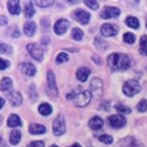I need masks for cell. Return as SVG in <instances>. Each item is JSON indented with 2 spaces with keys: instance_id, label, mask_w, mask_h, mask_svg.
Here are the masks:
<instances>
[{
  "instance_id": "obj_1",
  "label": "cell",
  "mask_w": 147,
  "mask_h": 147,
  "mask_svg": "<svg viewBox=\"0 0 147 147\" xmlns=\"http://www.w3.org/2000/svg\"><path fill=\"white\" fill-rule=\"evenodd\" d=\"M107 64L114 71L125 70V69H127L130 67V59L125 54H122V53H113V54H110L108 56Z\"/></svg>"
},
{
  "instance_id": "obj_2",
  "label": "cell",
  "mask_w": 147,
  "mask_h": 147,
  "mask_svg": "<svg viewBox=\"0 0 147 147\" xmlns=\"http://www.w3.org/2000/svg\"><path fill=\"white\" fill-rule=\"evenodd\" d=\"M140 90H141V85L137 80H133V79L126 80L124 83V85H123V92L127 96L136 95L138 92H140Z\"/></svg>"
},
{
  "instance_id": "obj_3",
  "label": "cell",
  "mask_w": 147,
  "mask_h": 147,
  "mask_svg": "<svg viewBox=\"0 0 147 147\" xmlns=\"http://www.w3.org/2000/svg\"><path fill=\"white\" fill-rule=\"evenodd\" d=\"M91 99H92L91 92H90V91H83V92H80L79 94H77L72 101H74V103H75L77 107H85L86 105L90 103Z\"/></svg>"
},
{
  "instance_id": "obj_4",
  "label": "cell",
  "mask_w": 147,
  "mask_h": 147,
  "mask_svg": "<svg viewBox=\"0 0 147 147\" xmlns=\"http://www.w3.org/2000/svg\"><path fill=\"white\" fill-rule=\"evenodd\" d=\"M53 132L55 136H61L65 132V123L62 115H59L53 123Z\"/></svg>"
},
{
  "instance_id": "obj_5",
  "label": "cell",
  "mask_w": 147,
  "mask_h": 147,
  "mask_svg": "<svg viewBox=\"0 0 147 147\" xmlns=\"http://www.w3.org/2000/svg\"><path fill=\"white\" fill-rule=\"evenodd\" d=\"M28 48V52L31 54V56L38 61H41L42 59V55H44V51L40 46H38L37 44H29L26 46Z\"/></svg>"
},
{
  "instance_id": "obj_6",
  "label": "cell",
  "mask_w": 147,
  "mask_h": 147,
  "mask_svg": "<svg viewBox=\"0 0 147 147\" xmlns=\"http://www.w3.org/2000/svg\"><path fill=\"white\" fill-rule=\"evenodd\" d=\"M90 87H91V92L94 96H100L102 94L103 86H102V82L100 78H93L90 83Z\"/></svg>"
},
{
  "instance_id": "obj_7",
  "label": "cell",
  "mask_w": 147,
  "mask_h": 147,
  "mask_svg": "<svg viewBox=\"0 0 147 147\" xmlns=\"http://www.w3.org/2000/svg\"><path fill=\"white\" fill-rule=\"evenodd\" d=\"M108 123L110 126H113L115 129H119L125 125L126 121L122 115H111L108 117Z\"/></svg>"
},
{
  "instance_id": "obj_8",
  "label": "cell",
  "mask_w": 147,
  "mask_h": 147,
  "mask_svg": "<svg viewBox=\"0 0 147 147\" xmlns=\"http://www.w3.org/2000/svg\"><path fill=\"white\" fill-rule=\"evenodd\" d=\"M72 17H74L75 20H77V21H78L79 23H82V24H87L88 21H90L91 15H90V13L85 11L84 9H77V10L74 11Z\"/></svg>"
},
{
  "instance_id": "obj_9",
  "label": "cell",
  "mask_w": 147,
  "mask_h": 147,
  "mask_svg": "<svg viewBox=\"0 0 147 147\" xmlns=\"http://www.w3.org/2000/svg\"><path fill=\"white\" fill-rule=\"evenodd\" d=\"M121 14V10L116 7H110V6H106L102 11H101V17L102 18H113V17H117Z\"/></svg>"
},
{
  "instance_id": "obj_10",
  "label": "cell",
  "mask_w": 147,
  "mask_h": 147,
  "mask_svg": "<svg viewBox=\"0 0 147 147\" xmlns=\"http://www.w3.org/2000/svg\"><path fill=\"white\" fill-rule=\"evenodd\" d=\"M47 82H48V92L51 93L52 96H56L57 95V90H56V84H55V76L53 74V71L48 70L47 71Z\"/></svg>"
},
{
  "instance_id": "obj_11",
  "label": "cell",
  "mask_w": 147,
  "mask_h": 147,
  "mask_svg": "<svg viewBox=\"0 0 147 147\" xmlns=\"http://www.w3.org/2000/svg\"><path fill=\"white\" fill-rule=\"evenodd\" d=\"M100 30H101V34L105 36V37H113L118 32L117 26H115L113 24H109V23L102 24Z\"/></svg>"
},
{
  "instance_id": "obj_12",
  "label": "cell",
  "mask_w": 147,
  "mask_h": 147,
  "mask_svg": "<svg viewBox=\"0 0 147 147\" xmlns=\"http://www.w3.org/2000/svg\"><path fill=\"white\" fill-rule=\"evenodd\" d=\"M68 28H69V21L61 18V20L56 21V23L54 24V32L56 34H62L68 30Z\"/></svg>"
},
{
  "instance_id": "obj_13",
  "label": "cell",
  "mask_w": 147,
  "mask_h": 147,
  "mask_svg": "<svg viewBox=\"0 0 147 147\" xmlns=\"http://www.w3.org/2000/svg\"><path fill=\"white\" fill-rule=\"evenodd\" d=\"M91 74V70L86 67H80L77 71H76V78L79 80V82H85L87 79V77L90 76Z\"/></svg>"
},
{
  "instance_id": "obj_14",
  "label": "cell",
  "mask_w": 147,
  "mask_h": 147,
  "mask_svg": "<svg viewBox=\"0 0 147 147\" xmlns=\"http://www.w3.org/2000/svg\"><path fill=\"white\" fill-rule=\"evenodd\" d=\"M7 7L10 11V14L13 15H18L21 13V8H20V2L17 0H11V1H8L7 3Z\"/></svg>"
},
{
  "instance_id": "obj_15",
  "label": "cell",
  "mask_w": 147,
  "mask_h": 147,
  "mask_svg": "<svg viewBox=\"0 0 147 147\" xmlns=\"http://www.w3.org/2000/svg\"><path fill=\"white\" fill-rule=\"evenodd\" d=\"M24 33L28 36V37H31V36H33L34 34V32H36V30H37V25H36V23L34 22H32V21H29V22H26L25 24H24Z\"/></svg>"
},
{
  "instance_id": "obj_16",
  "label": "cell",
  "mask_w": 147,
  "mask_h": 147,
  "mask_svg": "<svg viewBox=\"0 0 147 147\" xmlns=\"http://www.w3.org/2000/svg\"><path fill=\"white\" fill-rule=\"evenodd\" d=\"M29 131L32 134H42V133L46 132V127L44 125H40V124H37V123H32L29 126Z\"/></svg>"
},
{
  "instance_id": "obj_17",
  "label": "cell",
  "mask_w": 147,
  "mask_h": 147,
  "mask_svg": "<svg viewBox=\"0 0 147 147\" xmlns=\"http://www.w3.org/2000/svg\"><path fill=\"white\" fill-rule=\"evenodd\" d=\"M88 125H90V127L93 129V130H99V129L102 127V125H103V121H102L99 116H94V117H92V118L90 119Z\"/></svg>"
},
{
  "instance_id": "obj_18",
  "label": "cell",
  "mask_w": 147,
  "mask_h": 147,
  "mask_svg": "<svg viewBox=\"0 0 147 147\" xmlns=\"http://www.w3.org/2000/svg\"><path fill=\"white\" fill-rule=\"evenodd\" d=\"M21 69H22V71H23L25 75H28V76H33V75L36 74V68H34V65H33L32 63H30V62L23 63V64L21 65Z\"/></svg>"
},
{
  "instance_id": "obj_19",
  "label": "cell",
  "mask_w": 147,
  "mask_h": 147,
  "mask_svg": "<svg viewBox=\"0 0 147 147\" xmlns=\"http://www.w3.org/2000/svg\"><path fill=\"white\" fill-rule=\"evenodd\" d=\"M7 98L9 99V101L13 103V106H18L22 102V96L20 93L17 92H9L7 94Z\"/></svg>"
},
{
  "instance_id": "obj_20",
  "label": "cell",
  "mask_w": 147,
  "mask_h": 147,
  "mask_svg": "<svg viewBox=\"0 0 147 147\" xmlns=\"http://www.w3.org/2000/svg\"><path fill=\"white\" fill-rule=\"evenodd\" d=\"M7 124H8V126H10V127H16V126H21V125H22V122H21V118H20L17 115L13 114V115H10V116L8 117Z\"/></svg>"
},
{
  "instance_id": "obj_21",
  "label": "cell",
  "mask_w": 147,
  "mask_h": 147,
  "mask_svg": "<svg viewBox=\"0 0 147 147\" xmlns=\"http://www.w3.org/2000/svg\"><path fill=\"white\" fill-rule=\"evenodd\" d=\"M20 139H21V131L18 130H13L11 133H10V137H9V141L11 145H17L20 142Z\"/></svg>"
},
{
  "instance_id": "obj_22",
  "label": "cell",
  "mask_w": 147,
  "mask_h": 147,
  "mask_svg": "<svg viewBox=\"0 0 147 147\" xmlns=\"http://www.w3.org/2000/svg\"><path fill=\"white\" fill-rule=\"evenodd\" d=\"M140 54H142L144 56H147V36L144 34L140 38V49H139Z\"/></svg>"
},
{
  "instance_id": "obj_23",
  "label": "cell",
  "mask_w": 147,
  "mask_h": 147,
  "mask_svg": "<svg viewBox=\"0 0 147 147\" xmlns=\"http://www.w3.org/2000/svg\"><path fill=\"white\" fill-rule=\"evenodd\" d=\"M126 25L132 28V29H138L139 28V21L137 17H133V16H129L126 17V21H125Z\"/></svg>"
},
{
  "instance_id": "obj_24",
  "label": "cell",
  "mask_w": 147,
  "mask_h": 147,
  "mask_svg": "<svg viewBox=\"0 0 147 147\" xmlns=\"http://www.w3.org/2000/svg\"><path fill=\"white\" fill-rule=\"evenodd\" d=\"M136 139L134 138H132V137H126V138H124V139H122L121 141H119V145L121 146H123V147H133L134 146V144H136Z\"/></svg>"
},
{
  "instance_id": "obj_25",
  "label": "cell",
  "mask_w": 147,
  "mask_h": 147,
  "mask_svg": "<svg viewBox=\"0 0 147 147\" xmlns=\"http://www.w3.org/2000/svg\"><path fill=\"white\" fill-rule=\"evenodd\" d=\"M34 8H33V5H32V1H29L26 5H25V8H24V15L25 17H32L34 15Z\"/></svg>"
},
{
  "instance_id": "obj_26",
  "label": "cell",
  "mask_w": 147,
  "mask_h": 147,
  "mask_svg": "<svg viewBox=\"0 0 147 147\" xmlns=\"http://www.w3.org/2000/svg\"><path fill=\"white\" fill-rule=\"evenodd\" d=\"M38 110H39V113H40L41 115L46 116V115H49V114L52 113V107H51V105H48V103H41V105L39 106Z\"/></svg>"
},
{
  "instance_id": "obj_27",
  "label": "cell",
  "mask_w": 147,
  "mask_h": 147,
  "mask_svg": "<svg viewBox=\"0 0 147 147\" xmlns=\"http://www.w3.org/2000/svg\"><path fill=\"white\" fill-rule=\"evenodd\" d=\"M11 85H13L11 79L8 78V77H5V78H2V80H1V83H0V88H1L2 91H7V90H9V88L11 87Z\"/></svg>"
},
{
  "instance_id": "obj_28",
  "label": "cell",
  "mask_w": 147,
  "mask_h": 147,
  "mask_svg": "<svg viewBox=\"0 0 147 147\" xmlns=\"http://www.w3.org/2000/svg\"><path fill=\"white\" fill-rule=\"evenodd\" d=\"M71 36H72V38L75 40H82L84 33H83V31L79 28H74L72 29V32H71Z\"/></svg>"
},
{
  "instance_id": "obj_29",
  "label": "cell",
  "mask_w": 147,
  "mask_h": 147,
  "mask_svg": "<svg viewBox=\"0 0 147 147\" xmlns=\"http://www.w3.org/2000/svg\"><path fill=\"white\" fill-rule=\"evenodd\" d=\"M116 110L119 113V114H122V115H127V114H130L131 113V109L129 108V107H126V106H124V105H122V103H119V105H116Z\"/></svg>"
},
{
  "instance_id": "obj_30",
  "label": "cell",
  "mask_w": 147,
  "mask_h": 147,
  "mask_svg": "<svg viewBox=\"0 0 147 147\" xmlns=\"http://www.w3.org/2000/svg\"><path fill=\"white\" fill-rule=\"evenodd\" d=\"M94 45H95L99 49H106L107 46H108V44H107L105 40L100 39L99 37H95V38H94Z\"/></svg>"
},
{
  "instance_id": "obj_31",
  "label": "cell",
  "mask_w": 147,
  "mask_h": 147,
  "mask_svg": "<svg viewBox=\"0 0 147 147\" xmlns=\"http://www.w3.org/2000/svg\"><path fill=\"white\" fill-rule=\"evenodd\" d=\"M123 40L125 42H127V44H133L136 41V36L133 33H131V32H126L123 36Z\"/></svg>"
},
{
  "instance_id": "obj_32",
  "label": "cell",
  "mask_w": 147,
  "mask_h": 147,
  "mask_svg": "<svg viewBox=\"0 0 147 147\" xmlns=\"http://www.w3.org/2000/svg\"><path fill=\"white\" fill-rule=\"evenodd\" d=\"M137 109H138V111H140V113L147 111V100H146V99L140 100L139 103H138V106H137Z\"/></svg>"
},
{
  "instance_id": "obj_33",
  "label": "cell",
  "mask_w": 147,
  "mask_h": 147,
  "mask_svg": "<svg viewBox=\"0 0 147 147\" xmlns=\"http://www.w3.org/2000/svg\"><path fill=\"white\" fill-rule=\"evenodd\" d=\"M99 140H100L101 142H103V144L109 145V144L113 142V137H111V136H108V134H101V136L99 137Z\"/></svg>"
},
{
  "instance_id": "obj_34",
  "label": "cell",
  "mask_w": 147,
  "mask_h": 147,
  "mask_svg": "<svg viewBox=\"0 0 147 147\" xmlns=\"http://www.w3.org/2000/svg\"><path fill=\"white\" fill-rule=\"evenodd\" d=\"M84 2H85V5H86L87 7H90V8L93 9V10H96V9L99 8V3H98L96 1H94V0H85Z\"/></svg>"
},
{
  "instance_id": "obj_35",
  "label": "cell",
  "mask_w": 147,
  "mask_h": 147,
  "mask_svg": "<svg viewBox=\"0 0 147 147\" xmlns=\"http://www.w3.org/2000/svg\"><path fill=\"white\" fill-rule=\"evenodd\" d=\"M68 59H69L68 54H65L64 52H62V53H60V54L56 56V63H62V62H65V61H68Z\"/></svg>"
},
{
  "instance_id": "obj_36",
  "label": "cell",
  "mask_w": 147,
  "mask_h": 147,
  "mask_svg": "<svg viewBox=\"0 0 147 147\" xmlns=\"http://www.w3.org/2000/svg\"><path fill=\"white\" fill-rule=\"evenodd\" d=\"M34 3L39 7H49L54 3L53 0H48V1H41V0H38V1H34Z\"/></svg>"
},
{
  "instance_id": "obj_37",
  "label": "cell",
  "mask_w": 147,
  "mask_h": 147,
  "mask_svg": "<svg viewBox=\"0 0 147 147\" xmlns=\"http://www.w3.org/2000/svg\"><path fill=\"white\" fill-rule=\"evenodd\" d=\"M36 87H34V85L32 84L31 86H30V88H29V92H30V96H31V99L34 101L37 98H38V95H37V93H36Z\"/></svg>"
},
{
  "instance_id": "obj_38",
  "label": "cell",
  "mask_w": 147,
  "mask_h": 147,
  "mask_svg": "<svg viewBox=\"0 0 147 147\" xmlns=\"http://www.w3.org/2000/svg\"><path fill=\"white\" fill-rule=\"evenodd\" d=\"M10 47L3 42H0V53H10Z\"/></svg>"
},
{
  "instance_id": "obj_39",
  "label": "cell",
  "mask_w": 147,
  "mask_h": 147,
  "mask_svg": "<svg viewBox=\"0 0 147 147\" xmlns=\"http://www.w3.org/2000/svg\"><path fill=\"white\" fill-rule=\"evenodd\" d=\"M28 147H44V142L42 141H39V140L32 141V142H30L28 145Z\"/></svg>"
},
{
  "instance_id": "obj_40",
  "label": "cell",
  "mask_w": 147,
  "mask_h": 147,
  "mask_svg": "<svg viewBox=\"0 0 147 147\" xmlns=\"http://www.w3.org/2000/svg\"><path fill=\"white\" fill-rule=\"evenodd\" d=\"M7 67H9V61L3 60V59H0V70L6 69Z\"/></svg>"
},
{
  "instance_id": "obj_41",
  "label": "cell",
  "mask_w": 147,
  "mask_h": 147,
  "mask_svg": "<svg viewBox=\"0 0 147 147\" xmlns=\"http://www.w3.org/2000/svg\"><path fill=\"white\" fill-rule=\"evenodd\" d=\"M41 24H42V26H44V29H46V31L48 30V28H49V22H48V20H42L41 21Z\"/></svg>"
},
{
  "instance_id": "obj_42",
  "label": "cell",
  "mask_w": 147,
  "mask_h": 147,
  "mask_svg": "<svg viewBox=\"0 0 147 147\" xmlns=\"http://www.w3.org/2000/svg\"><path fill=\"white\" fill-rule=\"evenodd\" d=\"M7 17L6 16H0V25H6L7 24Z\"/></svg>"
},
{
  "instance_id": "obj_43",
  "label": "cell",
  "mask_w": 147,
  "mask_h": 147,
  "mask_svg": "<svg viewBox=\"0 0 147 147\" xmlns=\"http://www.w3.org/2000/svg\"><path fill=\"white\" fill-rule=\"evenodd\" d=\"M100 108H101V109H106V110H108V109H109V102H103V103L100 106Z\"/></svg>"
},
{
  "instance_id": "obj_44",
  "label": "cell",
  "mask_w": 147,
  "mask_h": 147,
  "mask_svg": "<svg viewBox=\"0 0 147 147\" xmlns=\"http://www.w3.org/2000/svg\"><path fill=\"white\" fill-rule=\"evenodd\" d=\"M92 59H93V61H94L95 63H98V64H101V60L99 59V56H98V55H93V57H92Z\"/></svg>"
},
{
  "instance_id": "obj_45",
  "label": "cell",
  "mask_w": 147,
  "mask_h": 147,
  "mask_svg": "<svg viewBox=\"0 0 147 147\" xmlns=\"http://www.w3.org/2000/svg\"><path fill=\"white\" fill-rule=\"evenodd\" d=\"M41 42H42L44 45L48 44V42H49V38H48V37H42V38H41Z\"/></svg>"
},
{
  "instance_id": "obj_46",
  "label": "cell",
  "mask_w": 147,
  "mask_h": 147,
  "mask_svg": "<svg viewBox=\"0 0 147 147\" xmlns=\"http://www.w3.org/2000/svg\"><path fill=\"white\" fill-rule=\"evenodd\" d=\"M3 105H5V100L2 98H0V109L3 107Z\"/></svg>"
},
{
  "instance_id": "obj_47",
  "label": "cell",
  "mask_w": 147,
  "mask_h": 147,
  "mask_svg": "<svg viewBox=\"0 0 147 147\" xmlns=\"http://www.w3.org/2000/svg\"><path fill=\"white\" fill-rule=\"evenodd\" d=\"M71 147H82V146H80L79 144H74V145H72Z\"/></svg>"
},
{
  "instance_id": "obj_48",
  "label": "cell",
  "mask_w": 147,
  "mask_h": 147,
  "mask_svg": "<svg viewBox=\"0 0 147 147\" xmlns=\"http://www.w3.org/2000/svg\"><path fill=\"white\" fill-rule=\"evenodd\" d=\"M1 121H2V117L0 116V125H1Z\"/></svg>"
},
{
  "instance_id": "obj_49",
  "label": "cell",
  "mask_w": 147,
  "mask_h": 147,
  "mask_svg": "<svg viewBox=\"0 0 147 147\" xmlns=\"http://www.w3.org/2000/svg\"><path fill=\"white\" fill-rule=\"evenodd\" d=\"M51 147H57V146H56V145H52Z\"/></svg>"
},
{
  "instance_id": "obj_50",
  "label": "cell",
  "mask_w": 147,
  "mask_h": 147,
  "mask_svg": "<svg viewBox=\"0 0 147 147\" xmlns=\"http://www.w3.org/2000/svg\"><path fill=\"white\" fill-rule=\"evenodd\" d=\"M146 28H147V22H146Z\"/></svg>"
}]
</instances>
